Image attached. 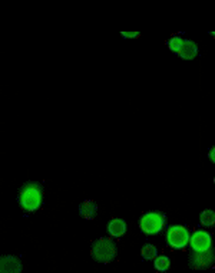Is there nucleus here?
<instances>
[{"label":"nucleus","mask_w":215,"mask_h":273,"mask_svg":"<svg viewBox=\"0 0 215 273\" xmlns=\"http://www.w3.org/2000/svg\"><path fill=\"white\" fill-rule=\"evenodd\" d=\"M116 244L110 239H98L92 243V257L99 263H109L116 257Z\"/></svg>","instance_id":"2"},{"label":"nucleus","mask_w":215,"mask_h":273,"mask_svg":"<svg viewBox=\"0 0 215 273\" xmlns=\"http://www.w3.org/2000/svg\"><path fill=\"white\" fill-rule=\"evenodd\" d=\"M108 231H109V234L114 236V237H120V236H124L125 231H126V223H125V220H122V218H112V220L108 223Z\"/></svg>","instance_id":"9"},{"label":"nucleus","mask_w":215,"mask_h":273,"mask_svg":"<svg viewBox=\"0 0 215 273\" xmlns=\"http://www.w3.org/2000/svg\"><path fill=\"white\" fill-rule=\"evenodd\" d=\"M165 226V217L164 214L160 211H150L144 214L140 221V230L148 234V236H155L158 234L162 230V227Z\"/></svg>","instance_id":"3"},{"label":"nucleus","mask_w":215,"mask_h":273,"mask_svg":"<svg viewBox=\"0 0 215 273\" xmlns=\"http://www.w3.org/2000/svg\"><path fill=\"white\" fill-rule=\"evenodd\" d=\"M154 263H155L156 270H160V272H165V270H168V269H170V266H171V260H170V257H168V256H158Z\"/></svg>","instance_id":"13"},{"label":"nucleus","mask_w":215,"mask_h":273,"mask_svg":"<svg viewBox=\"0 0 215 273\" xmlns=\"http://www.w3.org/2000/svg\"><path fill=\"white\" fill-rule=\"evenodd\" d=\"M43 203V187L36 181H28L19 190V204L24 211H36Z\"/></svg>","instance_id":"1"},{"label":"nucleus","mask_w":215,"mask_h":273,"mask_svg":"<svg viewBox=\"0 0 215 273\" xmlns=\"http://www.w3.org/2000/svg\"><path fill=\"white\" fill-rule=\"evenodd\" d=\"M0 273H22V262L16 256H2Z\"/></svg>","instance_id":"7"},{"label":"nucleus","mask_w":215,"mask_h":273,"mask_svg":"<svg viewBox=\"0 0 215 273\" xmlns=\"http://www.w3.org/2000/svg\"><path fill=\"white\" fill-rule=\"evenodd\" d=\"M200 221H201V224H202V226H206V227H210V226L215 224V211L214 210H211V208L204 210V211L200 214Z\"/></svg>","instance_id":"11"},{"label":"nucleus","mask_w":215,"mask_h":273,"mask_svg":"<svg viewBox=\"0 0 215 273\" xmlns=\"http://www.w3.org/2000/svg\"><path fill=\"white\" fill-rule=\"evenodd\" d=\"M142 257L144 259H148V260H155L156 257H158V250H156V247L155 246H152V244H145L144 247H142Z\"/></svg>","instance_id":"12"},{"label":"nucleus","mask_w":215,"mask_h":273,"mask_svg":"<svg viewBox=\"0 0 215 273\" xmlns=\"http://www.w3.org/2000/svg\"><path fill=\"white\" fill-rule=\"evenodd\" d=\"M122 36H124V38H138V36H140V33L138 32H135V33L122 32Z\"/></svg>","instance_id":"15"},{"label":"nucleus","mask_w":215,"mask_h":273,"mask_svg":"<svg viewBox=\"0 0 215 273\" xmlns=\"http://www.w3.org/2000/svg\"><path fill=\"white\" fill-rule=\"evenodd\" d=\"M190 246L194 251L210 250L212 247V237L205 230H196L190 239Z\"/></svg>","instance_id":"6"},{"label":"nucleus","mask_w":215,"mask_h":273,"mask_svg":"<svg viewBox=\"0 0 215 273\" xmlns=\"http://www.w3.org/2000/svg\"><path fill=\"white\" fill-rule=\"evenodd\" d=\"M178 55H180L182 59H185V61H192V59H195V58L198 56V46H196V44H195L194 41L185 39L182 46H181V49H180V52H178Z\"/></svg>","instance_id":"8"},{"label":"nucleus","mask_w":215,"mask_h":273,"mask_svg":"<svg viewBox=\"0 0 215 273\" xmlns=\"http://www.w3.org/2000/svg\"><path fill=\"white\" fill-rule=\"evenodd\" d=\"M215 253L212 249L205 251H191L190 254V266L192 269H208L214 264Z\"/></svg>","instance_id":"5"},{"label":"nucleus","mask_w":215,"mask_h":273,"mask_svg":"<svg viewBox=\"0 0 215 273\" xmlns=\"http://www.w3.org/2000/svg\"><path fill=\"white\" fill-rule=\"evenodd\" d=\"M79 211H80L82 217L95 218L96 217L98 207L94 201H84V203L79 206Z\"/></svg>","instance_id":"10"},{"label":"nucleus","mask_w":215,"mask_h":273,"mask_svg":"<svg viewBox=\"0 0 215 273\" xmlns=\"http://www.w3.org/2000/svg\"><path fill=\"white\" fill-rule=\"evenodd\" d=\"M190 231L186 227L175 224L166 230V243L171 246L172 249H184L186 244H190Z\"/></svg>","instance_id":"4"},{"label":"nucleus","mask_w":215,"mask_h":273,"mask_svg":"<svg viewBox=\"0 0 215 273\" xmlns=\"http://www.w3.org/2000/svg\"><path fill=\"white\" fill-rule=\"evenodd\" d=\"M184 41L181 36H175V38H172L170 39V42H168V46H170V49H171L174 54H178L180 52V49H181V46H182Z\"/></svg>","instance_id":"14"},{"label":"nucleus","mask_w":215,"mask_h":273,"mask_svg":"<svg viewBox=\"0 0 215 273\" xmlns=\"http://www.w3.org/2000/svg\"><path fill=\"white\" fill-rule=\"evenodd\" d=\"M211 35H212V36H214V38H215V32H214V33H211Z\"/></svg>","instance_id":"17"},{"label":"nucleus","mask_w":215,"mask_h":273,"mask_svg":"<svg viewBox=\"0 0 215 273\" xmlns=\"http://www.w3.org/2000/svg\"><path fill=\"white\" fill-rule=\"evenodd\" d=\"M214 184H215V178H214Z\"/></svg>","instance_id":"18"},{"label":"nucleus","mask_w":215,"mask_h":273,"mask_svg":"<svg viewBox=\"0 0 215 273\" xmlns=\"http://www.w3.org/2000/svg\"><path fill=\"white\" fill-rule=\"evenodd\" d=\"M210 158H211V161L215 164V147H212V150H211V153H210Z\"/></svg>","instance_id":"16"}]
</instances>
